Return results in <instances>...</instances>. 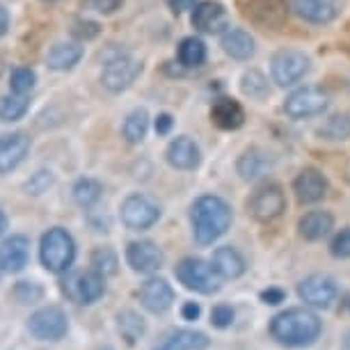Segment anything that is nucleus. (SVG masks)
I'll return each instance as SVG.
<instances>
[{"instance_id": "obj_50", "label": "nucleus", "mask_w": 350, "mask_h": 350, "mask_svg": "<svg viewBox=\"0 0 350 350\" xmlns=\"http://www.w3.org/2000/svg\"><path fill=\"white\" fill-rule=\"evenodd\" d=\"M44 3H57V0H44Z\"/></svg>"}, {"instance_id": "obj_27", "label": "nucleus", "mask_w": 350, "mask_h": 350, "mask_svg": "<svg viewBox=\"0 0 350 350\" xmlns=\"http://www.w3.org/2000/svg\"><path fill=\"white\" fill-rule=\"evenodd\" d=\"M208 346V336L195 329H176L163 341V350H204Z\"/></svg>"}, {"instance_id": "obj_25", "label": "nucleus", "mask_w": 350, "mask_h": 350, "mask_svg": "<svg viewBox=\"0 0 350 350\" xmlns=\"http://www.w3.org/2000/svg\"><path fill=\"white\" fill-rule=\"evenodd\" d=\"M83 57V46H78L74 42H60L55 44L46 55V64L55 71H67L74 69Z\"/></svg>"}, {"instance_id": "obj_51", "label": "nucleus", "mask_w": 350, "mask_h": 350, "mask_svg": "<svg viewBox=\"0 0 350 350\" xmlns=\"http://www.w3.org/2000/svg\"><path fill=\"white\" fill-rule=\"evenodd\" d=\"M156 350H163V348H161V346H158V348H156Z\"/></svg>"}, {"instance_id": "obj_20", "label": "nucleus", "mask_w": 350, "mask_h": 350, "mask_svg": "<svg viewBox=\"0 0 350 350\" xmlns=\"http://www.w3.org/2000/svg\"><path fill=\"white\" fill-rule=\"evenodd\" d=\"M227 12L220 3H200L193 10V25L202 32L215 35V32H222V28H227Z\"/></svg>"}, {"instance_id": "obj_11", "label": "nucleus", "mask_w": 350, "mask_h": 350, "mask_svg": "<svg viewBox=\"0 0 350 350\" xmlns=\"http://www.w3.org/2000/svg\"><path fill=\"white\" fill-rule=\"evenodd\" d=\"M273 81L280 88H288V85L298 83L302 76L309 71V60L305 53L300 51H280L273 57Z\"/></svg>"}, {"instance_id": "obj_30", "label": "nucleus", "mask_w": 350, "mask_h": 350, "mask_svg": "<svg viewBox=\"0 0 350 350\" xmlns=\"http://www.w3.org/2000/svg\"><path fill=\"white\" fill-rule=\"evenodd\" d=\"M101 193H103V186L96 179H78L74 183V190H71V195H74V202L81 208L94 206V204L101 200Z\"/></svg>"}, {"instance_id": "obj_21", "label": "nucleus", "mask_w": 350, "mask_h": 350, "mask_svg": "<svg viewBox=\"0 0 350 350\" xmlns=\"http://www.w3.org/2000/svg\"><path fill=\"white\" fill-rule=\"evenodd\" d=\"M165 156H167V163L174 170H195L202 161L200 147L190 137H176V140H172Z\"/></svg>"}, {"instance_id": "obj_12", "label": "nucleus", "mask_w": 350, "mask_h": 350, "mask_svg": "<svg viewBox=\"0 0 350 350\" xmlns=\"http://www.w3.org/2000/svg\"><path fill=\"white\" fill-rule=\"evenodd\" d=\"M298 295H300V300L309 307L327 309V307H332V302L336 300V295H339V288H336V282L332 280V277L312 275V277H307V280L300 282Z\"/></svg>"}, {"instance_id": "obj_49", "label": "nucleus", "mask_w": 350, "mask_h": 350, "mask_svg": "<svg viewBox=\"0 0 350 350\" xmlns=\"http://www.w3.org/2000/svg\"><path fill=\"white\" fill-rule=\"evenodd\" d=\"M10 227V220H8V213H5L3 208H0V236H5V231Z\"/></svg>"}, {"instance_id": "obj_48", "label": "nucleus", "mask_w": 350, "mask_h": 350, "mask_svg": "<svg viewBox=\"0 0 350 350\" xmlns=\"http://www.w3.org/2000/svg\"><path fill=\"white\" fill-rule=\"evenodd\" d=\"M8 28H10V14H8V10L0 5V37L8 32Z\"/></svg>"}, {"instance_id": "obj_7", "label": "nucleus", "mask_w": 350, "mask_h": 350, "mask_svg": "<svg viewBox=\"0 0 350 350\" xmlns=\"http://www.w3.org/2000/svg\"><path fill=\"white\" fill-rule=\"evenodd\" d=\"M124 227L131 231H144L154 227L161 217V206L147 195H129L120 208Z\"/></svg>"}, {"instance_id": "obj_47", "label": "nucleus", "mask_w": 350, "mask_h": 350, "mask_svg": "<svg viewBox=\"0 0 350 350\" xmlns=\"http://www.w3.org/2000/svg\"><path fill=\"white\" fill-rule=\"evenodd\" d=\"M170 8L179 14L183 10H195V0H170Z\"/></svg>"}, {"instance_id": "obj_31", "label": "nucleus", "mask_w": 350, "mask_h": 350, "mask_svg": "<svg viewBox=\"0 0 350 350\" xmlns=\"http://www.w3.org/2000/svg\"><path fill=\"white\" fill-rule=\"evenodd\" d=\"M28 98L23 94H10L0 96V122H18L28 112Z\"/></svg>"}, {"instance_id": "obj_34", "label": "nucleus", "mask_w": 350, "mask_h": 350, "mask_svg": "<svg viewBox=\"0 0 350 350\" xmlns=\"http://www.w3.org/2000/svg\"><path fill=\"white\" fill-rule=\"evenodd\" d=\"M90 266L96 270L98 275L112 277L120 270V259H117L115 250L112 247H96L90 256Z\"/></svg>"}, {"instance_id": "obj_2", "label": "nucleus", "mask_w": 350, "mask_h": 350, "mask_svg": "<svg viewBox=\"0 0 350 350\" xmlns=\"http://www.w3.org/2000/svg\"><path fill=\"white\" fill-rule=\"evenodd\" d=\"M190 220H193L195 241L200 245H211L227 234V229L231 227V208L220 197L204 195L193 204Z\"/></svg>"}, {"instance_id": "obj_19", "label": "nucleus", "mask_w": 350, "mask_h": 350, "mask_svg": "<svg viewBox=\"0 0 350 350\" xmlns=\"http://www.w3.org/2000/svg\"><path fill=\"white\" fill-rule=\"evenodd\" d=\"M293 12L309 23H329L339 14V0H293Z\"/></svg>"}, {"instance_id": "obj_41", "label": "nucleus", "mask_w": 350, "mask_h": 350, "mask_svg": "<svg viewBox=\"0 0 350 350\" xmlns=\"http://www.w3.org/2000/svg\"><path fill=\"white\" fill-rule=\"evenodd\" d=\"M51 183H53V174L42 170V172H37L28 183H25V190H28V195H42Z\"/></svg>"}, {"instance_id": "obj_5", "label": "nucleus", "mask_w": 350, "mask_h": 350, "mask_svg": "<svg viewBox=\"0 0 350 350\" xmlns=\"http://www.w3.org/2000/svg\"><path fill=\"white\" fill-rule=\"evenodd\" d=\"M28 332L37 341H60L69 332V316L57 305L39 307L30 314Z\"/></svg>"}, {"instance_id": "obj_4", "label": "nucleus", "mask_w": 350, "mask_h": 350, "mask_svg": "<svg viewBox=\"0 0 350 350\" xmlns=\"http://www.w3.org/2000/svg\"><path fill=\"white\" fill-rule=\"evenodd\" d=\"M60 288L64 298L76 302V305H94L105 293V277L98 275L94 268L74 270L67 277H62Z\"/></svg>"}, {"instance_id": "obj_1", "label": "nucleus", "mask_w": 350, "mask_h": 350, "mask_svg": "<svg viewBox=\"0 0 350 350\" xmlns=\"http://www.w3.org/2000/svg\"><path fill=\"white\" fill-rule=\"evenodd\" d=\"M321 319L309 309L293 307L270 321V336L286 348H305L321 336Z\"/></svg>"}, {"instance_id": "obj_28", "label": "nucleus", "mask_w": 350, "mask_h": 350, "mask_svg": "<svg viewBox=\"0 0 350 350\" xmlns=\"http://www.w3.org/2000/svg\"><path fill=\"white\" fill-rule=\"evenodd\" d=\"M117 329H120V334L126 339V343H137L147 332V323L137 312L133 309H124V312L117 314Z\"/></svg>"}, {"instance_id": "obj_18", "label": "nucleus", "mask_w": 350, "mask_h": 350, "mask_svg": "<svg viewBox=\"0 0 350 350\" xmlns=\"http://www.w3.org/2000/svg\"><path fill=\"white\" fill-rule=\"evenodd\" d=\"M293 190H295V197H298L302 204H316L325 197L327 181L319 170L309 167V170H302L298 174V179L293 181Z\"/></svg>"}, {"instance_id": "obj_36", "label": "nucleus", "mask_w": 350, "mask_h": 350, "mask_svg": "<svg viewBox=\"0 0 350 350\" xmlns=\"http://www.w3.org/2000/svg\"><path fill=\"white\" fill-rule=\"evenodd\" d=\"M37 83V76L35 71H32L30 67H16L12 69L10 74V90L14 92V94H28V92H32V88H35Z\"/></svg>"}, {"instance_id": "obj_24", "label": "nucleus", "mask_w": 350, "mask_h": 350, "mask_svg": "<svg viewBox=\"0 0 350 350\" xmlns=\"http://www.w3.org/2000/svg\"><path fill=\"white\" fill-rule=\"evenodd\" d=\"M222 49L234 60H250L254 55V39L250 37L247 30L229 28L222 35Z\"/></svg>"}, {"instance_id": "obj_32", "label": "nucleus", "mask_w": 350, "mask_h": 350, "mask_svg": "<svg viewBox=\"0 0 350 350\" xmlns=\"http://www.w3.org/2000/svg\"><path fill=\"white\" fill-rule=\"evenodd\" d=\"M204 60H206V46L202 39L186 37L179 44V62L183 67H200Z\"/></svg>"}, {"instance_id": "obj_3", "label": "nucleus", "mask_w": 350, "mask_h": 350, "mask_svg": "<svg viewBox=\"0 0 350 350\" xmlns=\"http://www.w3.org/2000/svg\"><path fill=\"white\" fill-rule=\"evenodd\" d=\"M39 259L49 273L62 275L74 266L76 259V241L67 229L53 227L42 236L39 243Z\"/></svg>"}, {"instance_id": "obj_14", "label": "nucleus", "mask_w": 350, "mask_h": 350, "mask_svg": "<svg viewBox=\"0 0 350 350\" xmlns=\"http://www.w3.org/2000/svg\"><path fill=\"white\" fill-rule=\"evenodd\" d=\"M30 263V239L23 234H14L0 243V270L3 273H21Z\"/></svg>"}, {"instance_id": "obj_40", "label": "nucleus", "mask_w": 350, "mask_h": 350, "mask_svg": "<svg viewBox=\"0 0 350 350\" xmlns=\"http://www.w3.org/2000/svg\"><path fill=\"white\" fill-rule=\"evenodd\" d=\"M234 319H236L234 309L227 305H217L213 312H211V325L217 329H227L231 323H234Z\"/></svg>"}, {"instance_id": "obj_13", "label": "nucleus", "mask_w": 350, "mask_h": 350, "mask_svg": "<svg viewBox=\"0 0 350 350\" xmlns=\"http://www.w3.org/2000/svg\"><path fill=\"white\" fill-rule=\"evenodd\" d=\"M137 298L140 305L151 314H165L167 309L174 305V288L170 286L167 280L163 277H151L137 291Z\"/></svg>"}, {"instance_id": "obj_52", "label": "nucleus", "mask_w": 350, "mask_h": 350, "mask_svg": "<svg viewBox=\"0 0 350 350\" xmlns=\"http://www.w3.org/2000/svg\"><path fill=\"white\" fill-rule=\"evenodd\" d=\"M0 277H3V270H0Z\"/></svg>"}, {"instance_id": "obj_44", "label": "nucleus", "mask_w": 350, "mask_h": 350, "mask_svg": "<svg viewBox=\"0 0 350 350\" xmlns=\"http://www.w3.org/2000/svg\"><path fill=\"white\" fill-rule=\"evenodd\" d=\"M261 300L266 302V305H280V302H284V291L280 288H268L261 293Z\"/></svg>"}, {"instance_id": "obj_35", "label": "nucleus", "mask_w": 350, "mask_h": 350, "mask_svg": "<svg viewBox=\"0 0 350 350\" xmlns=\"http://www.w3.org/2000/svg\"><path fill=\"white\" fill-rule=\"evenodd\" d=\"M319 135L323 140H346V137H350V115L343 112V115L329 117L319 129Z\"/></svg>"}, {"instance_id": "obj_9", "label": "nucleus", "mask_w": 350, "mask_h": 350, "mask_svg": "<svg viewBox=\"0 0 350 350\" xmlns=\"http://www.w3.org/2000/svg\"><path fill=\"white\" fill-rule=\"evenodd\" d=\"M140 71H142L140 60H135L131 55H117L105 62V67L101 71V83L110 92H124L133 85L135 78L140 76Z\"/></svg>"}, {"instance_id": "obj_10", "label": "nucleus", "mask_w": 350, "mask_h": 350, "mask_svg": "<svg viewBox=\"0 0 350 350\" xmlns=\"http://www.w3.org/2000/svg\"><path fill=\"white\" fill-rule=\"evenodd\" d=\"M327 92L321 88H302L293 92L286 103H284V112L293 120H307V117L321 115L327 108Z\"/></svg>"}, {"instance_id": "obj_37", "label": "nucleus", "mask_w": 350, "mask_h": 350, "mask_svg": "<svg viewBox=\"0 0 350 350\" xmlns=\"http://www.w3.org/2000/svg\"><path fill=\"white\" fill-rule=\"evenodd\" d=\"M12 295H14V300L18 305H37L39 300L44 298V288L39 286L37 282H18L14 291H12Z\"/></svg>"}, {"instance_id": "obj_8", "label": "nucleus", "mask_w": 350, "mask_h": 350, "mask_svg": "<svg viewBox=\"0 0 350 350\" xmlns=\"http://www.w3.org/2000/svg\"><path fill=\"white\" fill-rule=\"evenodd\" d=\"M284 208H286V197L277 183H266V186L256 188L247 200L250 215L259 222H273L275 217L284 213Z\"/></svg>"}, {"instance_id": "obj_33", "label": "nucleus", "mask_w": 350, "mask_h": 350, "mask_svg": "<svg viewBox=\"0 0 350 350\" xmlns=\"http://www.w3.org/2000/svg\"><path fill=\"white\" fill-rule=\"evenodd\" d=\"M124 137H126L129 142H142L144 135H147L149 131V115L147 110H133L131 115L126 117V122H124Z\"/></svg>"}, {"instance_id": "obj_6", "label": "nucleus", "mask_w": 350, "mask_h": 350, "mask_svg": "<svg viewBox=\"0 0 350 350\" xmlns=\"http://www.w3.org/2000/svg\"><path fill=\"white\" fill-rule=\"evenodd\" d=\"M174 275L188 291H195V293L202 295H211L220 288V277H217L213 266L202 259H195V256L183 259L174 268Z\"/></svg>"}, {"instance_id": "obj_39", "label": "nucleus", "mask_w": 350, "mask_h": 350, "mask_svg": "<svg viewBox=\"0 0 350 350\" xmlns=\"http://www.w3.org/2000/svg\"><path fill=\"white\" fill-rule=\"evenodd\" d=\"M329 252L336 259H350V227L334 236L332 243H329Z\"/></svg>"}, {"instance_id": "obj_16", "label": "nucleus", "mask_w": 350, "mask_h": 350, "mask_svg": "<svg viewBox=\"0 0 350 350\" xmlns=\"http://www.w3.org/2000/svg\"><path fill=\"white\" fill-rule=\"evenodd\" d=\"M286 0H247L245 16L250 21L266 25V28H280L286 21Z\"/></svg>"}, {"instance_id": "obj_26", "label": "nucleus", "mask_w": 350, "mask_h": 350, "mask_svg": "<svg viewBox=\"0 0 350 350\" xmlns=\"http://www.w3.org/2000/svg\"><path fill=\"white\" fill-rule=\"evenodd\" d=\"M334 224V217L327 213V211H309L307 215L300 217L298 222V229H300V236L307 241H321L323 236L329 234Z\"/></svg>"}, {"instance_id": "obj_45", "label": "nucleus", "mask_w": 350, "mask_h": 350, "mask_svg": "<svg viewBox=\"0 0 350 350\" xmlns=\"http://www.w3.org/2000/svg\"><path fill=\"white\" fill-rule=\"evenodd\" d=\"M200 314H202V309H200L197 302H186V305L181 307L183 321H197V319H200Z\"/></svg>"}, {"instance_id": "obj_17", "label": "nucleus", "mask_w": 350, "mask_h": 350, "mask_svg": "<svg viewBox=\"0 0 350 350\" xmlns=\"http://www.w3.org/2000/svg\"><path fill=\"white\" fill-rule=\"evenodd\" d=\"M30 151V137L25 133H5L0 135V174H10L25 161Z\"/></svg>"}, {"instance_id": "obj_29", "label": "nucleus", "mask_w": 350, "mask_h": 350, "mask_svg": "<svg viewBox=\"0 0 350 350\" xmlns=\"http://www.w3.org/2000/svg\"><path fill=\"white\" fill-rule=\"evenodd\" d=\"M268 167H270V158H268V154H263L261 149H250V151H245V154L241 156V161H239V174L245 181L259 179V176Z\"/></svg>"}, {"instance_id": "obj_46", "label": "nucleus", "mask_w": 350, "mask_h": 350, "mask_svg": "<svg viewBox=\"0 0 350 350\" xmlns=\"http://www.w3.org/2000/svg\"><path fill=\"white\" fill-rule=\"evenodd\" d=\"M170 129H172V117L167 115V112L158 115V120H156V133L158 135H167Z\"/></svg>"}, {"instance_id": "obj_15", "label": "nucleus", "mask_w": 350, "mask_h": 350, "mask_svg": "<svg viewBox=\"0 0 350 350\" xmlns=\"http://www.w3.org/2000/svg\"><path fill=\"white\" fill-rule=\"evenodd\" d=\"M126 263L135 273L149 275L163 266V252L151 241H133L126 247Z\"/></svg>"}, {"instance_id": "obj_22", "label": "nucleus", "mask_w": 350, "mask_h": 350, "mask_svg": "<svg viewBox=\"0 0 350 350\" xmlns=\"http://www.w3.org/2000/svg\"><path fill=\"white\" fill-rule=\"evenodd\" d=\"M211 266H213L220 280H236V277L245 273V259L231 245L217 247L213 252V259H211Z\"/></svg>"}, {"instance_id": "obj_42", "label": "nucleus", "mask_w": 350, "mask_h": 350, "mask_svg": "<svg viewBox=\"0 0 350 350\" xmlns=\"http://www.w3.org/2000/svg\"><path fill=\"white\" fill-rule=\"evenodd\" d=\"M98 32H101V28H98V23L94 21H76L74 28H71V35L83 39V42H88V39H94Z\"/></svg>"}, {"instance_id": "obj_43", "label": "nucleus", "mask_w": 350, "mask_h": 350, "mask_svg": "<svg viewBox=\"0 0 350 350\" xmlns=\"http://www.w3.org/2000/svg\"><path fill=\"white\" fill-rule=\"evenodd\" d=\"M83 5L92 12H101V14H112L115 10H120L122 0H83Z\"/></svg>"}, {"instance_id": "obj_23", "label": "nucleus", "mask_w": 350, "mask_h": 350, "mask_svg": "<svg viewBox=\"0 0 350 350\" xmlns=\"http://www.w3.org/2000/svg\"><path fill=\"white\" fill-rule=\"evenodd\" d=\"M211 117H213L215 126H220L224 131H236L243 126L245 122V112H243L241 103L234 101V98H217L213 103V110H211Z\"/></svg>"}, {"instance_id": "obj_38", "label": "nucleus", "mask_w": 350, "mask_h": 350, "mask_svg": "<svg viewBox=\"0 0 350 350\" xmlns=\"http://www.w3.org/2000/svg\"><path fill=\"white\" fill-rule=\"evenodd\" d=\"M243 92L252 98H263L268 94L266 78H263L259 71H247V74L243 76Z\"/></svg>"}]
</instances>
